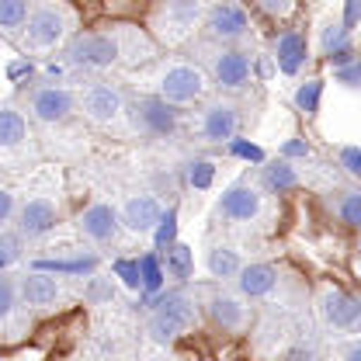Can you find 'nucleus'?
I'll return each mask as SVG.
<instances>
[{"label":"nucleus","mask_w":361,"mask_h":361,"mask_svg":"<svg viewBox=\"0 0 361 361\" xmlns=\"http://www.w3.org/2000/svg\"><path fill=\"white\" fill-rule=\"evenodd\" d=\"M32 4L25 0H0V32H21L28 21Z\"/></svg>","instance_id":"nucleus-29"},{"label":"nucleus","mask_w":361,"mask_h":361,"mask_svg":"<svg viewBox=\"0 0 361 361\" xmlns=\"http://www.w3.org/2000/svg\"><path fill=\"white\" fill-rule=\"evenodd\" d=\"M319 56H323L334 70H341V66H348V63L358 59V56H355V45H351V32L341 25V18H337V21H326V25L319 28Z\"/></svg>","instance_id":"nucleus-20"},{"label":"nucleus","mask_w":361,"mask_h":361,"mask_svg":"<svg viewBox=\"0 0 361 361\" xmlns=\"http://www.w3.org/2000/svg\"><path fill=\"white\" fill-rule=\"evenodd\" d=\"M77 229L87 236L90 243L108 247V243H115V240H118V229H122L118 209H115V205H108V202H94V205H87V209L80 212Z\"/></svg>","instance_id":"nucleus-14"},{"label":"nucleus","mask_w":361,"mask_h":361,"mask_svg":"<svg viewBox=\"0 0 361 361\" xmlns=\"http://www.w3.org/2000/svg\"><path fill=\"white\" fill-rule=\"evenodd\" d=\"M205 90H209V73L195 63H171L160 70V80H157V97L167 101L171 108H188L202 101Z\"/></svg>","instance_id":"nucleus-5"},{"label":"nucleus","mask_w":361,"mask_h":361,"mask_svg":"<svg viewBox=\"0 0 361 361\" xmlns=\"http://www.w3.org/2000/svg\"><path fill=\"white\" fill-rule=\"evenodd\" d=\"M334 84H341V87H348V90H361V59L334 70Z\"/></svg>","instance_id":"nucleus-35"},{"label":"nucleus","mask_w":361,"mask_h":361,"mask_svg":"<svg viewBox=\"0 0 361 361\" xmlns=\"http://www.w3.org/2000/svg\"><path fill=\"white\" fill-rule=\"evenodd\" d=\"M271 59H274V66L285 73V77H295L302 66H306V59H310V42H306V35L302 32H295V28H285V32H278L274 35V42H271Z\"/></svg>","instance_id":"nucleus-17"},{"label":"nucleus","mask_w":361,"mask_h":361,"mask_svg":"<svg viewBox=\"0 0 361 361\" xmlns=\"http://www.w3.org/2000/svg\"><path fill=\"white\" fill-rule=\"evenodd\" d=\"M59 226V205L45 195H32L18 205V236L21 240H42Z\"/></svg>","instance_id":"nucleus-12"},{"label":"nucleus","mask_w":361,"mask_h":361,"mask_svg":"<svg viewBox=\"0 0 361 361\" xmlns=\"http://www.w3.org/2000/svg\"><path fill=\"white\" fill-rule=\"evenodd\" d=\"M18 254H21V236L18 233H4L0 236V274H4V268L11 261H18Z\"/></svg>","instance_id":"nucleus-36"},{"label":"nucleus","mask_w":361,"mask_h":361,"mask_svg":"<svg viewBox=\"0 0 361 361\" xmlns=\"http://www.w3.org/2000/svg\"><path fill=\"white\" fill-rule=\"evenodd\" d=\"M126 115H129L135 133L149 135V139H174V135L180 133V111L171 108L167 101H160L157 94L133 97V101L126 104Z\"/></svg>","instance_id":"nucleus-6"},{"label":"nucleus","mask_w":361,"mask_h":361,"mask_svg":"<svg viewBox=\"0 0 361 361\" xmlns=\"http://www.w3.org/2000/svg\"><path fill=\"white\" fill-rule=\"evenodd\" d=\"M212 174H216V167H212L209 160L188 164V184H191V188H209V184H212Z\"/></svg>","instance_id":"nucleus-34"},{"label":"nucleus","mask_w":361,"mask_h":361,"mask_svg":"<svg viewBox=\"0 0 361 361\" xmlns=\"http://www.w3.org/2000/svg\"><path fill=\"white\" fill-rule=\"evenodd\" d=\"M115 28H118V39H122V63L135 66V63H146L157 52L153 39L146 32H139L135 25H115Z\"/></svg>","instance_id":"nucleus-23"},{"label":"nucleus","mask_w":361,"mask_h":361,"mask_svg":"<svg viewBox=\"0 0 361 361\" xmlns=\"http://www.w3.org/2000/svg\"><path fill=\"white\" fill-rule=\"evenodd\" d=\"M278 285V271L264 264V261H254V264H243L236 274V288H240V299H264L274 292Z\"/></svg>","instance_id":"nucleus-21"},{"label":"nucleus","mask_w":361,"mask_h":361,"mask_svg":"<svg viewBox=\"0 0 361 361\" xmlns=\"http://www.w3.org/2000/svg\"><path fill=\"white\" fill-rule=\"evenodd\" d=\"M205 21V4L198 0H164L149 11V32L164 45L184 42Z\"/></svg>","instance_id":"nucleus-2"},{"label":"nucleus","mask_w":361,"mask_h":361,"mask_svg":"<svg viewBox=\"0 0 361 361\" xmlns=\"http://www.w3.org/2000/svg\"><path fill=\"white\" fill-rule=\"evenodd\" d=\"M66 59H70V66H80V70H111V66H118L122 63L118 28L73 35V42L66 49Z\"/></svg>","instance_id":"nucleus-4"},{"label":"nucleus","mask_w":361,"mask_h":361,"mask_svg":"<svg viewBox=\"0 0 361 361\" xmlns=\"http://www.w3.org/2000/svg\"><path fill=\"white\" fill-rule=\"evenodd\" d=\"M153 236H157V250H160V254L171 250V247L178 243V209H174V205L164 212V219H160V226L153 229Z\"/></svg>","instance_id":"nucleus-32"},{"label":"nucleus","mask_w":361,"mask_h":361,"mask_svg":"<svg viewBox=\"0 0 361 361\" xmlns=\"http://www.w3.org/2000/svg\"><path fill=\"white\" fill-rule=\"evenodd\" d=\"M257 11L261 14H268V18H288L292 11H295V4H288V0H257Z\"/></svg>","instance_id":"nucleus-39"},{"label":"nucleus","mask_w":361,"mask_h":361,"mask_svg":"<svg viewBox=\"0 0 361 361\" xmlns=\"http://www.w3.org/2000/svg\"><path fill=\"white\" fill-rule=\"evenodd\" d=\"M319 97H323V80L319 77H310V80H302L295 94H292V101H295V108L306 115V118H313L316 111H319Z\"/></svg>","instance_id":"nucleus-28"},{"label":"nucleus","mask_w":361,"mask_h":361,"mask_svg":"<svg viewBox=\"0 0 361 361\" xmlns=\"http://www.w3.org/2000/svg\"><path fill=\"white\" fill-rule=\"evenodd\" d=\"M115 271H118V278H122V285L129 288V292H142V281H139V257H126V261H118L115 264Z\"/></svg>","instance_id":"nucleus-33"},{"label":"nucleus","mask_w":361,"mask_h":361,"mask_svg":"<svg viewBox=\"0 0 361 361\" xmlns=\"http://www.w3.org/2000/svg\"><path fill=\"white\" fill-rule=\"evenodd\" d=\"M316 306H319L323 323L334 326V330H351V326H358V319H361L358 299H351L344 288H323Z\"/></svg>","instance_id":"nucleus-16"},{"label":"nucleus","mask_w":361,"mask_h":361,"mask_svg":"<svg viewBox=\"0 0 361 361\" xmlns=\"http://www.w3.org/2000/svg\"><path fill=\"white\" fill-rule=\"evenodd\" d=\"M205 35L212 42H219L223 49H240V42L250 35V14L240 4H212L205 7Z\"/></svg>","instance_id":"nucleus-7"},{"label":"nucleus","mask_w":361,"mask_h":361,"mask_svg":"<svg viewBox=\"0 0 361 361\" xmlns=\"http://www.w3.org/2000/svg\"><path fill=\"white\" fill-rule=\"evenodd\" d=\"M337 160H341V167L361 184V146H341Z\"/></svg>","instance_id":"nucleus-37"},{"label":"nucleus","mask_w":361,"mask_h":361,"mask_svg":"<svg viewBox=\"0 0 361 361\" xmlns=\"http://www.w3.org/2000/svg\"><path fill=\"white\" fill-rule=\"evenodd\" d=\"M73 32V11L66 4H35L25 21V45L35 52H49L63 45Z\"/></svg>","instance_id":"nucleus-3"},{"label":"nucleus","mask_w":361,"mask_h":361,"mask_svg":"<svg viewBox=\"0 0 361 361\" xmlns=\"http://www.w3.org/2000/svg\"><path fill=\"white\" fill-rule=\"evenodd\" d=\"M198 323V302L195 295H188L184 288H174L167 295H160L153 302V313H149V337L157 344H171L178 341L180 334H188L191 326Z\"/></svg>","instance_id":"nucleus-1"},{"label":"nucleus","mask_w":361,"mask_h":361,"mask_svg":"<svg viewBox=\"0 0 361 361\" xmlns=\"http://www.w3.org/2000/svg\"><path fill=\"white\" fill-rule=\"evenodd\" d=\"M205 310L212 316V323H216L219 330H226V334H240V330H247V323H250V310L243 306V299L233 295V292H226V288L209 292Z\"/></svg>","instance_id":"nucleus-15"},{"label":"nucleus","mask_w":361,"mask_h":361,"mask_svg":"<svg viewBox=\"0 0 361 361\" xmlns=\"http://www.w3.org/2000/svg\"><path fill=\"white\" fill-rule=\"evenodd\" d=\"M139 281H142V292H160L164 288V264L157 254H142L139 257Z\"/></svg>","instance_id":"nucleus-30"},{"label":"nucleus","mask_w":361,"mask_h":361,"mask_svg":"<svg viewBox=\"0 0 361 361\" xmlns=\"http://www.w3.org/2000/svg\"><path fill=\"white\" fill-rule=\"evenodd\" d=\"M28 104H32L35 122H42V126H63L77 111V94L70 87H59V84H45V87L32 90V101Z\"/></svg>","instance_id":"nucleus-10"},{"label":"nucleus","mask_w":361,"mask_h":361,"mask_svg":"<svg viewBox=\"0 0 361 361\" xmlns=\"http://www.w3.org/2000/svg\"><path fill=\"white\" fill-rule=\"evenodd\" d=\"M326 205L348 229H361V188H337V191H330Z\"/></svg>","instance_id":"nucleus-22"},{"label":"nucleus","mask_w":361,"mask_h":361,"mask_svg":"<svg viewBox=\"0 0 361 361\" xmlns=\"http://www.w3.org/2000/svg\"><path fill=\"white\" fill-rule=\"evenodd\" d=\"M118 219L129 233H153L164 219V205L153 195H129L118 209Z\"/></svg>","instance_id":"nucleus-19"},{"label":"nucleus","mask_w":361,"mask_h":361,"mask_svg":"<svg viewBox=\"0 0 361 361\" xmlns=\"http://www.w3.org/2000/svg\"><path fill=\"white\" fill-rule=\"evenodd\" d=\"M261 209H264V195H261V188H254V184H247V180H236V184H229L223 195H219V202H216V219L219 223H254L257 216H261Z\"/></svg>","instance_id":"nucleus-8"},{"label":"nucleus","mask_w":361,"mask_h":361,"mask_svg":"<svg viewBox=\"0 0 361 361\" xmlns=\"http://www.w3.org/2000/svg\"><path fill=\"white\" fill-rule=\"evenodd\" d=\"M77 108L87 115L94 126H115L126 115V94L115 84H90L77 97Z\"/></svg>","instance_id":"nucleus-9"},{"label":"nucleus","mask_w":361,"mask_h":361,"mask_svg":"<svg viewBox=\"0 0 361 361\" xmlns=\"http://www.w3.org/2000/svg\"><path fill=\"white\" fill-rule=\"evenodd\" d=\"M160 257H164V268H167L171 278H178V281H188V278H191V271H195V254H191V247L174 243V247L164 250Z\"/></svg>","instance_id":"nucleus-27"},{"label":"nucleus","mask_w":361,"mask_h":361,"mask_svg":"<svg viewBox=\"0 0 361 361\" xmlns=\"http://www.w3.org/2000/svg\"><path fill=\"white\" fill-rule=\"evenodd\" d=\"M209 73H212V84L219 90H240L250 84L254 56L247 49H219L209 63Z\"/></svg>","instance_id":"nucleus-11"},{"label":"nucleus","mask_w":361,"mask_h":361,"mask_svg":"<svg viewBox=\"0 0 361 361\" xmlns=\"http://www.w3.org/2000/svg\"><path fill=\"white\" fill-rule=\"evenodd\" d=\"M111 295V288L101 281V278H94V285H90V299H108Z\"/></svg>","instance_id":"nucleus-43"},{"label":"nucleus","mask_w":361,"mask_h":361,"mask_svg":"<svg viewBox=\"0 0 361 361\" xmlns=\"http://www.w3.org/2000/svg\"><path fill=\"white\" fill-rule=\"evenodd\" d=\"M261 180H264V188L274 191V195H285V191L299 188V174H295V167H292L288 160H281V157H278V160H271V164H264Z\"/></svg>","instance_id":"nucleus-25"},{"label":"nucleus","mask_w":361,"mask_h":361,"mask_svg":"<svg viewBox=\"0 0 361 361\" xmlns=\"http://www.w3.org/2000/svg\"><path fill=\"white\" fill-rule=\"evenodd\" d=\"M205 268H209L212 278L226 281V278H236V274H240L243 261H240V254H236L233 247H212L209 257H205Z\"/></svg>","instance_id":"nucleus-26"},{"label":"nucleus","mask_w":361,"mask_h":361,"mask_svg":"<svg viewBox=\"0 0 361 361\" xmlns=\"http://www.w3.org/2000/svg\"><path fill=\"white\" fill-rule=\"evenodd\" d=\"M18 299H21V288H18V278L14 274H0V323H7L11 313H14V306H18Z\"/></svg>","instance_id":"nucleus-31"},{"label":"nucleus","mask_w":361,"mask_h":361,"mask_svg":"<svg viewBox=\"0 0 361 361\" xmlns=\"http://www.w3.org/2000/svg\"><path fill=\"white\" fill-rule=\"evenodd\" d=\"M337 361H361V341H351L337 351Z\"/></svg>","instance_id":"nucleus-42"},{"label":"nucleus","mask_w":361,"mask_h":361,"mask_svg":"<svg viewBox=\"0 0 361 361\" xmlns=\"http://www.w3.org/2000/svg\"><path fill=\"white\" fill-rule=\"evenodd\" d=\"M292 157H310V142H302V139H288V142L281 146V160L292 164Z\"/></svg>","instance_id":"nucleus-41"},{"label":"nucleus","mask_w":361,"mask_h":361,"mask_svg":"<svg viewBox=\"0 0 361 361\" xmlns=\"http://www.w3.org/2000/svg\"><path fill=\"white\" fill-rule=\"evenodd\" d=\"M28 139V122L14 104H0V149H18Z\"/></svg>","instance_id":"nucleus-24"},{"label":"nucleus","mask_w":361,"mask_h":361,"mask_svg":"<svg viewBox=\"0 0 361 361\" xmlns=\"http://www.w3.org/2000/svg\"><path fill=\"white\" fill-rule=\"evenodd\" d=\"M18 288H21V302L32 306V310H52V306L63 302L59 278H52L45 271H28L25 278H18Z\"/></svg>","instance_id":"nucleus-18"},{"label":"nucleus","mask_w":361,"mask_h":361,"mask_svg":"<svg viewBox=\"0 0 361 361\" xmlns=\"http://www.w3.org/2000/svg\"><path fill=\"white\" fill-rule=\"evenodd\" d=\"M361 21V0H348L344 4V11H341V25L348 28V32H355Z\"/></svg>","instance_id":"nucleus-40"},{"label":"nucleus","mask_w":361,"mask_h":361,"mask_svg":"<svg viewBox=\"0 0 361 361\" xmlns=\"http://www.w3.org/2000/svg\"><path fill=\"white\" fill-rule=\"evenodd\" d=\"M25 73H32V66H28V63H14V66H11V77H14V80H18V77H25Z\"/></svg>","instance_id":"nucleus-44"},{"label":"nucleus","mask_w":361,"mask_h":361,"mask_svg":"<svg viewBox=\"0 0 361 361\" xmlns=\"http://www.w3.org/2000/svg\"><path fill=\"white\" fill-rule=\"evenodd\" d=\"M14 216H18V198H14V191H11V188H4V184H0V229L11 223Z\"/></svg>","instance_id":"nucleus-38"},{"label":"nucleus","mask_w":361,"mask_h":361,"mask_svg":"<svg viewBox=\"0 0 361 361\" xmlns=\"http://www.w3.org/2000/svg\"><path fill=\"white\" fill-rule=\"evenodd\" d=\"M236 133H240V108L233 101H212L198 118V135L205 142H233Z\"/></svg>","instance_id":"nucleus-13"}]
</instances>
